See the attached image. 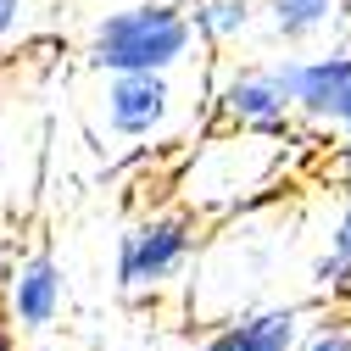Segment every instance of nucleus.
I'll return each mask as SVG.
<instances>
[{
    "label": "nucleus",
    "instance_id": "nucleus-1",
    "mask_svg": "<svg viewBox=\"0 0 351 351\" xmlns=\"http://www.w3.org/2000/svg\"><path fill=\"white\" fill-rule=\"evenodd\" d=\"M290 145L268 134H234V128H206L195 145H184L173 167V201L195 212L201 223H234L268 206L290 179Z\"/></svg>",
    "mask_w": 351,
    "mask_h": 351
},
{
    "label": "nucleus",
    "instance_id": "nucleus-2",
    "mask_svg": "<svg viewBox=\"0 0 351 351\" xmlns=\"http://www.w3.org/2000/svg\"><path fill=\"white\" fill-rule=\"evenodd\" d=\"M95 78L112 73H179L201 56L184 0H117L95 12L78 45Z\"/></svg>",
    "mask_w": 351,
    "mask_h": 351
},
{
    "label": "nucleus",
    "instance_id": "nucleus-3",
    "mask_svg": "<svg viewBox=\"0 0 351 351\" xmlns=\"http://www.w3.org/2000/svg\"><path fill=\"white\" fill-rule=\"evenodd\" d=\"M206 251V223L195 212H184L179 201L145 206L123 223L117 251H112V285L128 301H156L167 290H179L190 279V268Z\"/></svg>",
    "mask_w": 351,
    "mask_h": 351
},
{
    "label": "nucleus",
    "instance_id": "nucleus-4",
    "mask_svg": "<svg viewBox=\"0 0 351 351\" xmlns=\"http://www.w3.org/2000/svg\"><path fill=\"white\" fill-rule=\"evenodd\" d=\"M206 117L212 128L234 134H268V140H295V106L285 84V56H240L217 62L206 84Z\"/></svg>",
    "mask_w": 351,
    "mask_h": 351
},
{
    "label": "nucleus",
    "instance_id": "nucleus-5",
    "mask_svg": "<svg viewBox=\"0 0 351 351\" xmlns=\"http://www.w3.org/2000/svg\"><path fill=\"white\" fill-rule=\"evenodd\" d=\"M285 84L301 134L351 140V39L285 56Z\"/></svg>",
    "mask_w": 351,
    "mask_h": 351
},
{
    "label": "nucleus",
    "instance_id": "nucleus-6",
    "mask_svg": "<svg viewBox=\"0 0 351 351\" xmlns=\"http://www.w3.org/2000/svg\"><path fill=\"white\" fill-rule=\"evenodd\" d=\"M179 112H184V95L173 84V73H112V78H101V95H95L101 128L123 145L173 140Z\"/></svg>",
    "mask_w": 351,
    "mask_h": 351
},
{
    "label": "nucleus",
    "instance_id": "nucleus-7",
    "mask_svg": "<svg viewBox=\"0 0 351 351\" xmlns=\"http://www.w3.org/2000/svg\"><path fill=\"white\" fill-rule=\"evenodd\" d=\"M306 335V306L301 301H262L240 313L212 318L190 351H295Z\"/></svg>",
    "mask_w": 351,
    "mask_h": 351
},
{
    "label": "nucleus",
    "instance_id": "nucleus-8",
    "mask_svg": "<svg viewBox=\"0 0 351 351\" xmlns=\"http://www.w3.org/2000/svg\"><path fill=\"white\" fill-rule=\"evenodd\" d=\"M6 306H12V324L17 335H45L56 329L62 306H67V274H62V256L51 245H28L12 268H6Z\"/></svg>",
    "mask_w": 351,
    "mask_h": 351
},
{
    "label": "nucleus",
    "instance_id": "nucleus-9",
    "mask_svg": "<svg viewBox=\"0 0 351 351\" xmlns=\"http://www.w3.org/2000/svg\"><path fill=\"white\" fill-rule=\"evenodd\" d=\"M256 34L268 51H318V45H335V39H351L346 34V0H256Z\"/></svg>",
    "mask_w": 351,
    "mask_h": 351
},
{
    "label": "nucleus",
    "instance_id": "nucleus-10",
    "mask_svg": "<svg viewBox=\"0 0 351 351\" xmlns=\"http://www.w3.org/2000/svg\"><path fill=\"white\" fill-rule=\"evenodd\" d=\"M184 12H190L201 56H212V62H223L229 51H240L256 34V17H262L256 0H184Z\"/></svg>",
    "mask_w": 351,
    "mask_h": 351
},
{
    "label": "nucleus",
    "instance_id": "nucleus-11",
    "mask_svg": "<svg viewBox=\"0 0 351 351\" xmlns=\"http://www.w3.org/2000/svg\"><path fill=\"white\" fill-rule=\"evenodd\" d=\"M335 217L324 229V245L313 256V290L329 306H351V190H335Z\"/></svg>",
    "mask_w": 351,
    "mask_h": 351
},
{
    "label": "nucleus",
    "instance_id": "nucleus-12",
    "mask_svg": "<svg viewBox=\"0 0 351 351\" xmlns=\"http://www.w3.org/2000/svg\"><path fill=\"white\" fill-rule=\"evenodd\" d=\"M295 351H351V313L346 306H329L318 324H306Z\"/></svg>",
    "mask_w": 351,
    "mask_h": 351
},
{
    "label": "nucleus",
    "instance_id": "nucleus-13",
    "mask_svg": "<svg viewBox=\"0 0 351 351\" xmlns=\"http://www.w3.org/2000/svg\"><path fill=\"white\" fill-rule=\"evenodd\" d=\"M28 17H34V0H0V56L28 34Z\"/></svg>",
    "mask_w": 351,
    "mask_h": 351
},
{
    "label": "nucleus",
    "instance_id": "nucleus-14",
    "mask_svg": "<svg viewBox=\"0 0 351 351\" xmlns=\"http://www.w3.org/2000/svg\"><path fill=\"white\" fill-rule=\"evenodd\" d=\"M0 351H23L17 346V324H12V306H6V290H0Z\"/></svg>",
    "mask_w": 351,
    "mask_h": 351
},
{
    "label": "nucleus",
    "instance_id": "nucleus-15",
    "mask_svg": "<svg viewBox=\"0 0 351 351\" xmlns=\"http://www.w3.org/2000/svg\"><path fill=\"white\" fill-rule=\"evenodd\" d=\"M0 184H6V151H0Z\"/></svg>",
    "mask_w": 351,
    "mask_h": 351
},
{
    "label": "nucleus",
    "instance_id": "nucleus-16",
    "mask_svg": "<svg viewBox=\"0 0 351 351\" xmlns=\"http://www.w3.org/2000/svg\"><path fill=\"white\" fill-rule=\"evenodd\" d=\"M346 34H351V0H346Z\"/></svg>",
    "mask_w": 351,
    "mask_h": 351
}]
</instances>
